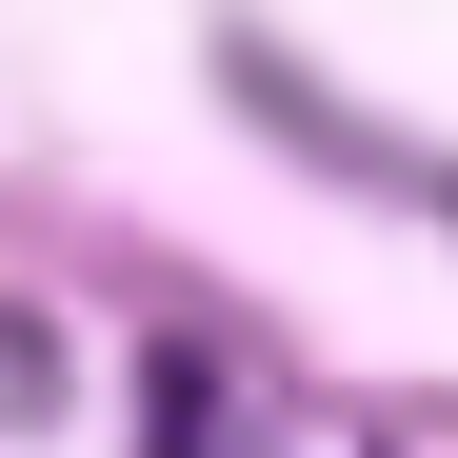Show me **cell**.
<instances>
[{
	"instance_id": "1",
	"label": "cell",
	"mask_w": 458,
	"mask_h": 458,
	"mask_svg": "<svg viewBox=\"0 0 458 458\" xmlns=\"http://www.w3.org/2000/svg\"><path fill=\"white\" fill-rule=\"evenodd\" d=\"M199 419H219V359H199V339H160V438H140V458H219Z\"/></svg>"
}]
</instances>
